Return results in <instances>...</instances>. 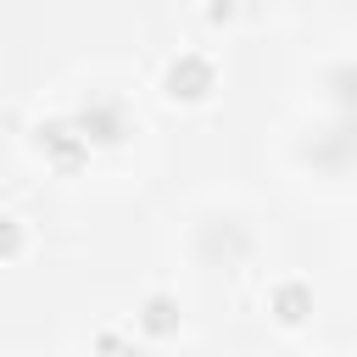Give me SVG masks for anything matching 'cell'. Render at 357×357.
I'll list each match as a JSON object with an SVG mask.
<instances>
[{"instance_id": "cell-6", "label": "cell", "mask_w": 357, "mask_h": 357, "mask_svg": "<svg viewBox=\"0 0 357 357\" xmlns=\"http://www.w3.org/2000/svg\"><path fill=\"white\" fill-rule=\"evenodd\" d=\"M329 95H335V106L351 117V128H357V67H335L329 73Z\"/></svg>"}, {"instance_id": "cell-1", "label": "cell", "mask_w": 357, "mask_h": 357, "mask_svg": "<svg viewBox=\"0 0 357 357\" xmlns=\"http://www.w3.org/2000/svg\"><path fill=\"white\" fill-rule=\"evenodd\" d=\"M162 89H167V100H178V106H201V100L218 89V67H212L201 50H184V56L167 61Z\"/></svg>"}, {"instance_id": "cell-3", "label": "cell", "mask_w": 357, "mask_h": 357, "mask_svg": "<svg viewBox=\"0 0 357 357\" xmlns=\"http://www.w3.org/2000/svg\"><path fill=\"white\" fill-rule=\"evenodd\" d=\"M73 123L84 128L89 145H117V139L128 134V112H123V100H112V95H95Z\"/></svg>"}, {"instance_id": "cell-4", "label": "cell", "mask_w": 357, "mask_h": 357, "mask_svg": "<svg viewBox=\"0 0 357 357\" xmlns=\"http://www.w3.org/2000/svg\"><path fill=\"white\" fill-rule=\"evenodd\" d=\"M268 312H273L284 329L307 324V312H312V284H301V279H279V284L268 290Z\"/></svg>"}, {"instance_id": "cell-8", "label": "cell", "mask_w": 357, "mask_h": 357, "mask_svg": "<svg viewBox=\"0 0 357 357\" xmlns=\"http://www.w3.org/2000/svg\"><path fill=\"white\" fill-rule=\"evenodd\" d=\"M95 357H139V351H134V346H128L123 335H112V329H100V335H95Z\"/></svg>"}, {"instance_id": "cell-2", "label": "cell", "mask_w": 357, "mask_h": 357, "mask_svg": "<svg viewBox=\"0 0 357 357\" xmlns=\"http://www.w3.org/2000/svg\"><path fill=\"white\" fill-rule=\"evenodd\" d=\"M33 134H39L45 162H56L61 173H78V167L89 162V139H84V128H78L73 117H50V123H39Z\"/></svg>"}, {"instance_id": "cell-5", "label": "cell", "mask_w": 357, "mask_h": 357, "mask_svg": "<svg viewBox=\"0 0 357 357\" xmlns=\"http://www.w3.org/2000/svg\"><path fill=\"white\" fill-rule=\"evenodd\" d=\"M139 329L156 335V340H162V335H178V301H173L167 290H151V296L139 301Z\"/></svg>"}, {"instance_id": "cell-7", "label": "cell", "mask_w": 357, "mask_h": 357, "mask_svg": "<svg viewBox=\"0 0 357 357\" xmlns=\"http://www.w3.org/2000/svg\"><path fill=\"white\" fill-rule=\"evenodd\" d=\"M22 251V223L17 218H0V262H11Z\"/></svg>"}]
</instances>
